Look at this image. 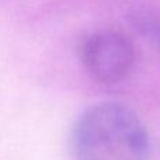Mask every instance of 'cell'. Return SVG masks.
Returning a JSON list of instances; mask_svg holds the SVG:
<instances>
[{
	"mask_svg": "<svg viewBox=\"0 0 160 160\" xmlns=\"http://www.w3.org/2000/svg\"><path fill=\"white\" fill-rule=\"evenodd\" d=\"M82 55L90 75L102 83L122 80L131 72L135 58L131 42L122 34L108 30L88 37Z\"/></svg>",
	"mask_w": 160,
	"mask_h": 160,
	"instance_id": "2",
	"label": "cell"
},
{
	"mask_svg": "<svg viewBox=\"0 0 160 160\" xmlns=\"http://www.w3.org/2000/svg\"><path fill=\"white\" fill-rule=\"evenodd\" d=\"M75 160H148L149 138L136 114L118 102L91 105L72 132Z\"/></svg>",
	"mask_w": 160,
	"mask_h": 160,
	"instance_id": "1",
	"label": "cell"
}]
</instances>
